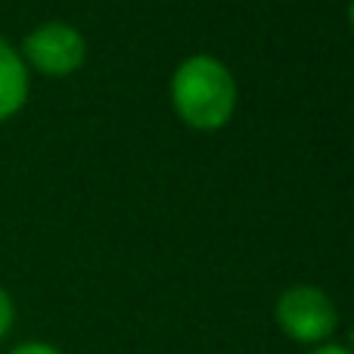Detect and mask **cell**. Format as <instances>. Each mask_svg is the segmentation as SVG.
<instances>
[{
	"label": "cell",
	"mask_w": 354,
	"mask_h": 354,
	"mask_svg": "<svg viewBox=\"0 0 354 354\" xmlns=\"http://www.w3.org/2000/svg\"><path fill=\"white\" fill-rule=\"evenodd\" d=\"M174 109L189 128L218 131L236 109V81L230 68L208 53L189 56L171 78Z\"/></svg>",
	"instance_id": "cell-1"
},
{
	"label": "cell",
	"mask_w": 354,
	"mask_h": 354,
	"mask_svg": "<svg viewBox=\"0 0 354 354\" xmlns=\"http://www.w3.org/2000/svg\"><path fill=\"white\" fill-rule=\"evenodd\" d=\"M277 324L295 342L317 345L333 336L339 311L324 289L301 283V286H289L277 299Z\"/></svg>",
	"instance_id": "cell-2"
},
{
	"label": "cell",
	"mask_w": 354,
	"mask_h": 354,
	"mask_svg": "<svg viewBox=\"0 0 354 354\" xmlns=\"http://www.w3.org/2000/svg\"><path fill=\"white\" fill-rule=\"evenodd\" d=\"M22 50H25V59H28L37 72L53 75V78L78 72L87 56L84 35L66 22L37 25L22 41Z\"/></svg>",
	"instance_id": "cell-3"
},
{
	"label": "cell",
	"mask_w": 354,
	"mask_h": 354,
	"mask_svg": "<svg viewBox=\"0 0 354 354\" xmlns=\"http://www.w3.org/2000/svg\"><path fill=\"white\" fill-rule=\"evenodd\" d=\"M28 100V68L25 59L0 41V122L12 118Z\"/></svg>",
	"instance_id": "cell-4"
},
{
	"label": "cell",
	"mask_w": 354,
	"mask_h": 354,
	"mask_svg": "<svg viewBox=\"0 0 354 354\" xmlns=\"http://www.w3.org/2000/svg\"><path fill=\"white\" fill-rule=\"evenodd\" d=\"M12 317H16V308H12V299H10V292H6V289L0 286V339H3L6 333H10Z\"/></svg>",
	"instance_id": "cell-5"
},
{
	"label": "cell",
	"mask_w": 354,
	"mask_h": 354,
	"mask_svg": "<svg viewBox=\"0 0 354 354\" xmlns=\"http://www.w3.org/2000/svg\"><path fill=\"white\" fill-rule=\"evenodd\" d=\"M10 354H62V351L47 342H25V345H16Z\"/></svg>",
	"instance_id": "cell-6"
},
{
	"label": "cell",
	"mask_w": 354,
	"mask_h": 354,
	"mask_svg": "<svg viewBox=\"0 0 354 354\" xmlns=\"http://www.w3.org/2000/svg\"><path fill=\"white\" fill-rule=\"evenodd\" d=\"M311 354H351L345 345H320V348H314Z\"/></svg>",
	"instance_id": "cell-7"
},
{
	"label": "cell",
	"mask_w": 354,
	"mask_h": 354,
	"mask_svg": "<svg viewBox=\"0 0 354 354\" xmlns=\"http://www.w3.org/2000/svg\"><path fill=\"white\" fill-rule=\"evenodd\" d=\"M348 19H351V28H354V0H351V6H348Z\"/></svg>",
	"instance_id": "cell-8"
},
{
	"label": "cell",
	"mask_w": 354,
	"mask_h": 354,
	"mask_svg": "<svg viewBox=\"0 0 354 354\" xmlns=\"http://www.w3.org/2000/svg\"><path fill=\"white\" fill-rule=\"evenodd\" d=\"M348 351H351V354H354V333H351V348H348Z\"/></svg>",
	"instance_id": "cell-9"
}]
</instances>
